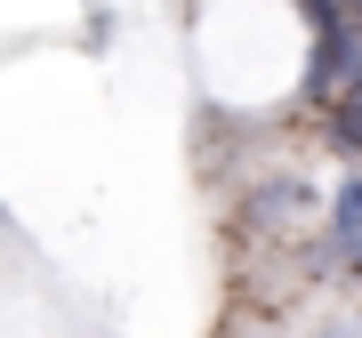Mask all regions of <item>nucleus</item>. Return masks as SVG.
<instances>
[{"label":"nucleus","instance_id":"obj_1","mask_svg":"<svg viewBox=\"0 0 362 338\" xmlns=\"http://www.w3.org/2000/svg\"><path fill=\"white\" fill-rule=\"evenodd\" d=\"M330 250L362 266V169L338 185V202H330Z\"/></svg>","mask_w":362,"mask_h":338},{"label":"nucleus","instance_id":"obj_2","mask_svg":"<svg viewBox=\"0 0 362 338\" xmlns=\"http://www.w3.org/2000/svg\"><path fill=\"white\" fill-rule=\"evenodd\" d=\"M330 137L346 145V153H362V81H354V89L330 105Z\"/></svg>","mask_w":362,"mask_h":338},{"label":"nucleus","instance_id":"obj_3","mask_svg":"<svg viewBox=\"0 0 362 338\" xmlns=\"http://www.w3.org/2000/svg\"><path fill=\"white\" fill-rule=\"evenodd\" d=\"M338 8H346V16H354V25H362V0H338Z\"/></svg>","mask_w":362,"mask_h":338}]
</instances>
